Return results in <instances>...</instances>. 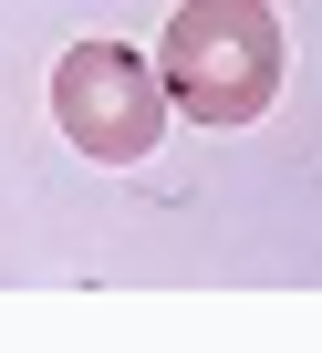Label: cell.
<instances>
[{"mask_svg": "<svg viewBox=\"0 0 322 353\" xmlns=\"http://www.w3.org/2000/svg\"><path fill=\"white\" fill-rule=\"evenodd\" d=\"M291 42L270 0H177L167 42H156V83H167V114L188 125H260L281 104Z\"/></svg>", "mask_w": 322, "mask_h": 353, "instance_id": "6da1fadb", "label": "cell"}, {"mask_svg": "<svg viewBox=\"0 0 322 353\" xmlns=\"http://www.w3.org/2000/svg\"><path fill=\"white\" fill-rule=\"evenodd\" d=\"M52 125L94 166H135V156H156V135H167V83H156V63L125 52V42H73L52 63Z\"/></svg>", "mask_w": 322, "mask_h": 353, "instance_id": "7a4b0ae2", "label": "cell"}]
</instances>
